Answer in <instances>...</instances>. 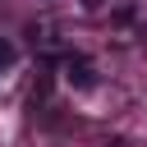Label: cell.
<instances>
[{
  "label": "cell",
  "instance_id": "1",
  "mask_svg": "<svg viewBox=\"0 0 147 147\" xmlns=\"http://www.w3.org/2000/svg\"><path fill=\"white\" fill-rule=\"evenodd\" d=\"M69 83L92 87V64H87V60H69Z\"/></svg>",
  "mask_w": 147,
  "mask_h": 147
}]
</instances>
